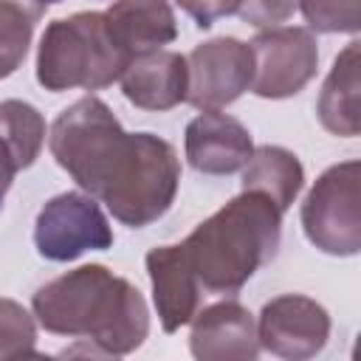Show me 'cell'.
<instances>
[{
  "mask_svg": "<svg viewBox=\"0 0 361 361\" xmlns=\"http://www.w3.org/2000/svg\"><path fill=\"white\" fill-rule=\"evenodd\" d=\"M192 355L200 361H251L259 353L254 316L237 302H217L192 316Z\"/></svg>",
  "mask_w": 361,
  "mask_h": 361,
  "instance_id": "30bf717a",
  "label": "cell"
},
{
  "mask_svg": "<svg viewBox=\"0 0 361 361\" xmlns=\"http://www.w3.org/2000/svg\"><path fill=\"white\" fill-rule=\"evenodd\" d=\"M34 243L45 259L71 262L85 251H104L113 245V231L87 192H62L51 197L34 223Z\"/></svg>",
  "mask_w": 361,
  "mask_h": 361,
  "instance_id": "8992f818",
  "label": "cell"
},
{
  "mask_svg": "<svg viewBox=\"0 0 361 361\" xmlns=\"http://www.w3.org/2000/svg\"><path fill=\"white\" fill-rule=\"evenodd\" d=\"M358 42H350L333 62L330 76L319 93V121L327 133L353 138L361 133V107H358Z\"/></svg>",
  "mask_w": 361,
  "mask_h": 361,
  "instance_id": "9a60e30c",
  "label": "cell"
},
{
  "mask_svg": "<svg viewBox=\"0 0 361 361\" xmlns=\"http://www.w3.org/2000/svg\"><path fill=\"white\" fill-rule=\"evenodd\" d=\"M305 183V169L299 158L282 147H257L243 166V189L265 195L282 214L296 200Z\"/></svg>",
  "mask_w": 361,
  "mask_h": 361,
  "instance_id": "2e32d148",
  "label": "cell"
},
{
  "mask_svg": "<svg viewBox=\"0 0 361 361\" xmlns=\"http://www.w3.org/2000/svg\"><path fill=\"white\" fill-rule=\"evenodd\" d=\"M0 79H3V73H0Z\"/></svg>",
  "mask_w": 361,
  "mask_h": 361,
  "instance_id": "d4e9b609",
  "label": "cell"
},
{
  "mask_svg": "<svg viewBox=\"0 0 361 361\" xmlns=\"http://www.w3.org/2000/svg\"><path fill=\"white\" fill-rule=\"evenodd\" d=\"M302 226L307 240L336 257L361 248V164L344 161L330 166L302 203Z\"/></svg>",
  "mask_w": 361,
  "mask_h": 361,
  "instance_id": "5b68a950",
  "label": "cell"
},
{
  "mask_svg": "<svg viewBox=\"0 0 361 361\" xmlns=\"http://www.w3.org/2000/svg\"><path fill=\"white\" fill-rule=\"evenodd\" d=\"M248 45L254 54L251 90L262 99L293 96L316 73L319 48L307 28L274 25L259 31Z\"/></svg>",
  "mask_w": 361,
  "mask_h": 361,
  "instance_id": "52a82bcc",
  "label": "cell"
},
{
  "mask_svg": "<svg viewBox=\"0 0 361 361\" xmlns=\"http://www.w3.org/2000/svg\"><path fill=\"white\" fill-rule=\"evenodd\" d=\"M254 144L248 130L217 110H203L186 127V158L203 175H231L245 166Z\"/></svg>",
  "mask_w": 361,
  "mask_h": 361,
  "instance_id": "8fae6325",
  "label": "cell"
},
{
  "mask_svg": "<svg viewBox=\"0 0 361 361\" xmlns=\"http://www.w3.org/2000/svg\"><path fill=\"white\" fill-rule=\"evenodd\" d=\"M133 59L107 31L104 11H79L54 20L37 51V82L51 90H102L121 79Z\"/></svg>",
  "mask_w": 361,
  "mask_h": 361,
  "instance_id": "277c9868",
  "label": "cell"
},
{
  "mask_svg": "<svg viewBox=\"0 0 361 361\" xmlns=\"http://www.w3.org/2000/svg\"><path fill=\"white\" fill-rule=\"evenodd\" d=\"M299 8V0H243L237 14L257 28H274Z\"/></svg>",
  "mask_w": 361,
  "mask_h": 361,
  "instance_id": "44dd1931",
  "label": "cell"
},
{
  "mask_svg": "<svg viewBox=\"0 0 361 361\" xmlns=\"http://www.w3.org/2000/svg\"><path fill=\"white\" fill-rule=\"evenodd\" d=\"M34 316L14 299H0V361L37 355Z\"/></svg>",
  "mask_w": 361,
  "mask_h": 361,
  "instance_id": "d6986e66",
  "label": "cell"
},
{
  "mask_svg": "<svg viewBox=\"0 0 361 361\" xmlns=\"http://www.w3.org/2000/svg\"><path fill=\"white\" fill-rule=\"evenodd\" d=\"M186 102L197 110H220L251 87L254 54L248 42L217 37L197 45L186 56Z\"/></svg>",
  "mask_w": 361,
  "mask_h": 361,
  "instance_id": "ba28073f",
  "label": "cell"
},
{
  "mask_svg": "<svg viewBox=\"0 0 361 361\" xmlns=\"http://www.w3.org/2000/svg\"><path fill=\"white\" fill-rule=\"evenodd\" d=\"M200 28H209L217 17H228L237 14L243 0H175Z\"/></svg>",
  "mask_w": 361,
  "mask_h": 361,
  "instance_id": "7402d4cb",
  "label": "cell"
},
{
  "mask_svg": "<svg viewBox=\"0 0 361 361\" xmlns=\"http://www.w3.org/2000/svg\"><path fill=\"white\" fill-rule=\"evenodd\" d=\"M186 85H189L186 56L175 51H152L135 56L121 73V90L127 102L155 113L172 110L180 102H186Z\"/></svg>",
  "mask_w": 361,
  "mask_h": 361,
  "instance_id": "4fadbf2b",
  "label": "cell"
},
{
  "mask_svg": "<svg viewBox=\"0 0 361 361\" xmlns=\"http://www.w3.org/2000/svg\"><path fill=\"white\" fill-rule=\"evenodd\" d=\"M282 212L259 192L243 189L206 217L180 245L206 293H237L279 248Z\"/></svg>",
  "mask_w": 361,
  "mask_h": 361,
  "instance_id": "3957f363",
  "label": "cell"
},
{
  "mask_svg": "<svg viewBox=\"0 0 361 361\" xmlns=\"http://www.w3.org/2000/svg\"><path fill=\"white\" fill-rule=\"evenodd\" d=\"M42 6H51V3H59V0H39Z\"/></svg>",
  "mask_w": 361,
  "mask_h": 361,
  "instance_id": "cb8c5ba5",
  "label": "cell"
},
{
  "mask_svg": "<svg viewBox=\"0 0 361 361\" xmlns=\"http://www.w3.org/2000/svg\"><path fill=\"white\" fill-rule=\"evenodd\" d=\"M31 307L48 333L85 338L99 355H127L149 333L141 290L104 265H82L51 279L34 293Z\"/></svg>",
  "mask_w": 361,
  "mask_h": 361,
  "instance_id": "7a4b0ae2",
  "label": "cell"
},
{
  "mask_svg": "<svg viewBox=\"0 0 361 361\" xmlns=\"http://www.w3.org/2000/svg\"><path fill=\"white\" fill-rule=\"evenodd\" d=\"M147 271L152 282V299L166 333L180 330L192 322L200 305V285L189 265L183 245H158L147 254Z\"/></svg>",
  "mask_w": 361,
  "mask_h": 361,
  "instance_id": "7c38bea8",
  "label": "cell"
},
{
  "mask_svg": "<svg viewBox=\"0 0 361 361\" xmlns=\"http://www.w3.org/2000/svg\"><path fill=\"white\" fill-rule=\"evenodd\" d=\"M45 6L39 0H0V73L8 76L25 59L34 25Z\"/></svg>",
  "mask_w": 361,
  "mask_h": 361,
  "instance_id": "e0dca14e",
  "label": "cell"
},
{
  "mask_svg": "<svg viewBox=\"0 0 361 361\" xmlns=\"http://www.w3.org/2000/svg\"><path fill=\"white\" fill-rule=\"evenodd\" d=\"M17 172H20V166H17L14 155H11V149L6 147V141L0 138V206H3V200H6V195H8L11 180H14Z\"/></svg>",
  "mask_w": 361,
  "mask_h": 361,
  "instance_id": "603a6c76",
  "label": "cell"
},
{
  "mask_svg": "<svg viewBox=\"0 0 361 361\" xmlns=\"http://www.w3.org/2000/svg\"><path fill=\"white\" fill-rule=\"evenodd\" d=\"M48 147L79 189L130 228L155 223L175 200L180 161L172 144L152 133H127L96 96L56 116Z\"/></svg>",
  "mask_w": 361,
  "mask_h": 361,
  "instance_id": "6da1fadb",
  "label": "cell"
},
{
  "mask_svg": "<svg viewBox=\"0 0 361 361\" xmlns=\"http://www.w3.org/2000/svg\"><path fill=\"white\" fill-rule=\"evenodd\" d=\"M0 138L11 149L20 169L31 166L45 141V121L39 110L17 99L0 102Z\"/></svg>",
  "mask_w": 361,
  "mask_h": 361,
  "instance_id": "ac0fdd59",
  "label": "cell"
},
{
  "mask_svg": "<svg viewBox=\"0 0 361 361\" xmlns=\"http://www.w3.org/2000/svg\"><path fill=\"white\" fill-rule=\"evenodd\" d=\"M361 0H299V8L313 31L355 34L361 25Z\"/></svg>",
  "mask_w": 361,
  "mask_h": 361,
  "instance_id": "ffe728a7",
  "label": "cell"
},
{
  "mask_svg": "<svg viewBox=\"0 0 361 361\" xmlns=\"http://www.w3.org/2000/svg\"><path fill=\"white\" fill-rule=\"evenodd\" d=\"M257 336L259 347L279 358H313L330 338V316L319 302L299 293H285L265 302L257 322Z\"/></svg>",
  "mask_w": 361,
  "mask_h": 361,
  "instance_id": "9c48e42d",
  "label": "cell"
},
{
  "mask_svg": "<svg viewBox=\"0 0 361 361\" xmlns=\"http://www.w3.org/2000/svg\"><path fill=\"white\" fill-rule=\"evenodd\" d=\"M104 23L130 59L161 51V45L178 37L175 14L166 0H116L104 11Z\"/></svg>",
  "mask_w": 361,
  "mask_h": 361,
  "instance_id": "5bb4252c",
  "label": "cell"
}]
</instances>
